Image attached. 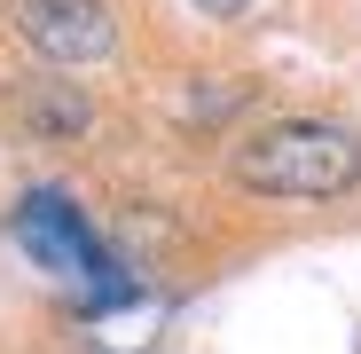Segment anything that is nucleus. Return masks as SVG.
I'll return each instance as SVG.
<instances>
[{"label":"nucleus","instance_id":"3","mask_svg":"<svg viewBox=\"0 0 361 354\" xmlns=\"http://www.w3.org/2000/svg\"><path fill=\"white\" fill-rule=\"evenodd\" d=\"M16 40L55 71H79V64H110L118 55V24L102 0H8Z\"/></svg>","mask_w":361,"mask_h":354},{"label":"nucleus","instance_id":"1","mask_svg":"<svg viewBox=\"0 0 361 354\" xmlns=\"http://www.w3.org/2000/svg\"><path fill=\"white\" fill-rule=\"evenodd\" d=\"M228 173L244 189H259V197L322 205V197H345L361 182V142H353V126H338V118H283V126H267V134H252L244 150H235Z\"/></svg>","mask_w":361,"mask_h":354},{"label":"nucleus","instance_id":"5","mask_svg":"<svg viewBox=\"0 0 361 354\" xmlns=\"http://www.w3.org/2000/svg\"><path fill=\"white\" fill-rule=\"evenodd\" d=\"M197 8H204V16H244L252 0H197Z\"/></svg>","mask_w":361,"mask_h":354},{"label":"nucleus","instance_id":"4","mask_svg":"<svg viewBox=\"0 0 361 354\" xmlns=\"http://www.w3.org/2000/svg\"><path fill=\"white\" fill-rule=\"evenodd\" d=\"M16 118L32 142H79L94 126V102L71 87V79H24L16 87Z\"/></svg>","mask_w":361,"mask_h":354},{"label":"nucleus","instance_id":"2","mask_svg":"<svg viewBox=\"0 0 361 354\" xmlns=\"http://www.w3.org/2000/svg\"><path fill=\"white\" fill-rule=\"evenodd\" d=\"M16 244L32 252V268H47L55 283H71L79 307H118V300H126V276L110 268L102 236L79 220V205L63 189H32L16 205Z\"/></svg>","mask_w":361,"mask_h":354}]
</instances>
